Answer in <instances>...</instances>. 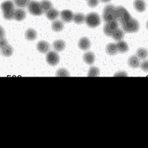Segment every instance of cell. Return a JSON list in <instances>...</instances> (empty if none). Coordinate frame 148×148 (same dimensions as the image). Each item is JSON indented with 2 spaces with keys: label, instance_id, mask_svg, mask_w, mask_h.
<instances>
[{
  "label": "cell",
  "instance_id": "1",
  "mask_svg": "<svg viewBox=\"0 0 148 148\" xmlns=\"http://www.w3.org/2000/svg\"><path fill=\"white\" fill-rule=\"evenodd\" d=\"M1 9L3 13V17L7 20L14 19V5L11 0H7L1 4Z\"/></svg>",
  "mask_w": 148,
  "mask_h": 148
},
{
  "label": "cell",
  "instance_id": "2",
  "mask_svg": "<svg viewBox=\"0 0 148 148\" xmlns=\"http://www.w3.org/2000/svg\"><path fill=\"white\" fill-rule=\"evenodd\" d=\"M102 17H103L104 21L105 22L117 20V18L116 7L112 4H109V5L105 7L103 10V14H102Z\"/></svg>",
  "mask_w": 148,
  "mask_h": 148
},
{
  "label": "cell",
  "instance_id": "3",
  "mask_svg": "<svg viewBox=\"0 0 148 148\" xmlns=\"http://www.w3.org/2000/svg\"><path fill=\"white\" fill-rule=\"evenodd\" d=\"M116 10H117V18L119 22L121 23L122 26L132 18L129 12L122 6H118L116 7Z\"/></svg>",
  "mask_w": 148,
  "mask_h": 148
},
{
  "label": "cell",
  "instance_id": "4",
  "mask_svg": "<svg viewBox=\"0 0 148 148\" xmlns=\"http://www.w3.org/2000/svg\"><path fill=\"white\" fill-rule=\"evenodd\" d=\"M85 22L87 26L90 28H96L101 23L100 16L96 12L89 13L86 16Z\"/></svg>",
  "mask_w": 148,
  "mask_h": 148
},
{
  "label": "cell",
  "instance_id": "5",
  "mask_svg": "<svg viewBox=\"0 0 148 148\" xmlns=\"http://www.w3.org/2000/svg\"><path fill=\"white\" fill-rule=\"evenodd\" d=\"M123 30L127 33H135L140 29V23L134 18H131L128 22L122 25Z\"/></svg>",
  "mask_w": 148,
  "mask_h": 148
},
{
  "label": "cell",
  "instance_id": "6",
  "mask_svg": "<svg viewBox=\"0 0 148 148\" xmlns=\"http://www.w3.org/2000/svg\"><path fill=\"white\" fill-rule=\"evenodd\" d=\"M27 7H28L29 13L34 16H41L43 13V10L41 7L40 2H38V1H31L29 3Z\"/></svg>",
  "mask_w": 148,
  "mask_h": 148
},
{
  "label": "cell",
  "instance_id": "7",
  "mask_svg": "<svg viewBox=\"0 0 148 148\" xmlns=\"http://www.w3.org/2000/svg\"><path fill=\"white\" fill-rule=\"evenodd\" d=\"M117 29H118V23H117V21L107 22L103 28L104 34L108 37H112Z\"/></svg>",
  "mask_w": 148,
  "mask_h": 148
},
{
  "label": "cell",
  "instance_id": "8",
  "mask_svg": "<svg viewBox=\"0 0 148 148\" xmlns=\"http://www.w3.org/2000/svg\"><path fill=\"white\" fill-rule=\"evenodd\" d=\"M60 56L58 53L54 51H49L47 53L46 61L50 66L54 67V66L57 65L60 62Z\"/></svg>",
  "mask_w": 148,
  "mask_h": 148
},
{
  "label": "cell",
  "instance_id": "9",
  "mask_svg": "<svg viewBox=\"0 0 148 148\" xmlns=\"http://www.w3.org/2000/svg\"><path fill=\"white\" fill-rule=\"evenodd\" d=\"M37 49L42 54H46L49 52L50 49V45L49 42L45 40H41L37 43Z\"/></svg>",
  "mask_w": 148,
  "mask_h": 148
},
{
  "label": "cell",
  "instance_id": "10",
  "mask_svg": "<svg viewBox=\"0 0 148 148\" xmlns=\"http://www.w3.org/2000/svg\"><path fill=\"white\" fill-rule=\"evenodd\" d=\"M78 47L82 51L88 50L91 47V42L90 39L86 37H82L78 42Z\"/></svg>",
  "mask_w": 148,
  "mask_h": 148
},
{
  "label": "cell",
  "instance_id": "11",
  "mask_svg": "<svg viewBox=\"0 0 148 148\" xmlns=\"http://www.w3.org/2000/svg\"><path fill=\"white\" fill-rule=\"evenodd\" d=\"M60 16H61L62 19L64 22L69 23V22H71L73 20L74 13L72 12V11L69 10H64L60 13Z\"/></svg>",
  "mask_w": 148,
  "mask_h": 148
},
{
  "label": "cell",
  "instance_id": "12",
  "mask_svg": "<svg viewBox=\"0 0 148 148\" xmlns=\"http://www.w3.org/2000/svg\"><path fill=\"white\" fill-rule=\"evenodd\" d=\"M134 7L138 12H144L146 10L147 4L145 0H135L133 2Z\"/></svg>",
  "mask_w": 148,
  "mask_h": 148
},
{
  "label": "cell",
  "instance_id": "13",
  "mask_svg": "<svg viewBox=\"0 0 148 148\" xmlns=\"http://www.w3.org/2000/svg\"><path fill=\"white\" fill-rule=\"evenodd\" d=\"M83 60L87 64H93L95 62V54L91 51L86 52L83 54Z\"/></svg>",
  "mask_w": 148,
  "mask_h": 148
},
{
  "label": "cell",
  "instance_id": "14",
  "mask_svg": "<svg viewBox=\"0 0 148 148\" xmlns=\"http://www.w3.org/2000/svg\"><path fill=\"white\" fill-rule=\"evenodd\" d=\"M128 65L132 69H137L140 66V59L136 55H132L127 60Z\"/></svg>",
  "mask_w": 148,
  "mask_h": 148
},
{
  "label": "cell",
  "instance_id": "15",
  "mask_svg": "<svg viewBox=\"0 0 148 148\" xmlns=\"http://www.w3.org/2000/svg\"><path fill=\"white\" fill-rule=\"evenodd\" d=\"M27 13L22 9H16L15 10L14 15V19L17 22H21L23 21L26 18Z\"/></svg>",
  "mask_w": 148,
  "mask_h": 148
},
{
  "label": "cell",
  "instance_id": "16",
  "mask_svg": "<svg viewBox=\"0 0 148 148\" xmlns=\"http://www.w3.org/2000/svg\"><path fill=\"white\" fill-rule=\"evenodd\" d=\"M53 48L56 52H62L66 47V43L62 40H57L53 42Z\"/></svg>",
  "mask_w": 148,
  "mask_h": 148
},
{
  "label": "cell",
  "instance_id": "17",
  "mask_svg": "<svg viewBox=\"0 0 148 148\" xmlns=\"http://www.w3.org/2000/svg\"><path fill=\"white\" fill-rule=\"evenodd\" d=\"M105 51L106 53L109 54V55H115L118 52V49L117 47V44L114 43H109L106 46L105 48Z\"/></svg>",
  "mask_w": 148,
  "mask_h": 148
},
{
  "label": "cell",
  "instance_id": "18",
  "mask_svg": "<svg viewBox=\"0 0 148 148\" xmlns=\"http://www.w3.org/2000/svg\"><path fill=\"white\" fill-rule=\"evenodd\" d=\"M37 37V32L32 28H29L25 32V38L28 41H34Z\"/></svg>",
  "mask_w": 148,
  "mask_h": 148
},
{
  "label": "cell",
  "instance_id": "19",
  "mask_svg": "<svg viewBox=\"0 0 148 148\" xmlns=\"http://www.w3.org/2000/svg\"><path fill=\"white\" fill-rule=\"evenodd\" d=\"M117 49H118V52L122 54L126 53V52H127L129 51V46H128L127 43L124 40L119 41L117 42Z\"/></svg>",
  "mask_w": 148,
  "mask_h": 148
},
{
  "label": "cell",
  "instance_id": "20",
  "mask_svg": "<svg viewBox=\"0 0 148 148\" xmlns=\"http://www.w3.org/2000/svg\"><path fill=\"white\" fill-rule=\"evenodd\" d=\"M136 56L140 60H146L148 57V50L143 47L138 48L136 52Z\"/></svg>",
  "mask_w": 148,
  "mask_h": 148
},
{
  "label": "cell",
  "instance_id": "21",
  "mask_svg": "<svg viewBox=\"0 0 148 148\" xmlns=\"http://www.w3.org/2000/svg\"><path fill=\"white\" fill-rule=\"evenodd\" d=\"M59 15H60V12H59L58 10L53 8L46 12L47 18L51 21H54V19H57L59 16Z\"/></svg>",
  "mask_w": 148,
  "mask_h": 148
},
{
  "label": "cell",
  "instance_id": "22",
  "mask_svg": "<svg viewBox=\"0 0 148 148\" xmlns=\"http://www.w3.org/2000/svg\"><path fill=\"white\" fill-rule=\"evenodd\" d=\"M86 16L82 13H75L74 14L73 21L77 25H81L83 22H85Z\"/></svg>",
  "mask_w": 148,
  "mask_h": 148
},
{
  "label": "cell",
  "instance_id": "23",
  "mask_svg": "<svg viewBox=\"0 0 148 148\" xmlns=\"http://www.w3.org/2000/svg\"><path fill=\"white\" fill-rule=\"evenodd\" d=\"M52 29L55 32H60L62 31L64 29V24L60 20L54 21L52 24Z\"/></svg>",
  "mask_w": 148,
  "mask_h": 148
},
{
  "label": "cell",
  "instance_id": "24",
  "mask_svg": "<svg viewBox=\"0 0 148 148\" xmlns=\"http://www.w3.org/2000/svg\"><path fill=\"white\" fill-rule=\"evenodd\" d=\"M40 4L42 8V10L45 12H47L49 10H52V7H53V4H52V3L49 0H42L40 1Z\"/></svg>",
  "mask_w": 148,
  "mask_h": 148
},
{
  "label": "cell",
  "instance_id": "25",
  "mask_svg": "<svg viewBox=\"0 0 148 148\" xmlns=\"http://www.w3.org/2000/svg\"><path fill=\"white\" fill-rule=\"evenodd\" d=\"M112 37L114 40L117 41V42L121 41L123 40L124 37H125V31L122 29H117L114 32V34H112Z\"/></svg>",
  "mask_w": 148,
  "mask_h": 148
},
{
  "label": "cell",
  "instance_id": "26",
  "mask_svg": "<svg viewBox=\"0 0 148 148\" xmlns=\"http://www.w3.org/2000/svg\"><path fill=\"white\" fill-rule=\"evenodd\" d=\"M13 52H14V49L12 47L10 46V45H7L6 47H4V48H2V49H1V54H2L3 56H4V57H11V56L13 54Z\"/></svg>",
  "mask_w": 148,
  "mask_h": 148
},
{
  "label": "cell",
  "instance_id": "27",
  "mask_svg": "<svg viewBox=\"0 0 148 148\" xmlns=\"http://www.w3.org/2000/svg\"><path fill=\"white\" fill-rule=\"evenodd\" d=\"M100 74V71L98 67L92 66L89 69L87 76L88 77H98Z\"/></svg>",
  "mask_w": 148,
  "mask_h": 148
},
{
  "label": "cell",
  "instance_id": "28",
  "mask_svg": "<svg viewBox=\"0 0 148 148\" xmlns=\"http://www.w3.org/2000/svg\"><path fill=\"white\" fill-rule=\"evenodd\" d=\"M57 77H69V72L65 68H60L56 72Z\"/></svg>",
  "mask_w": 148,
  "mask_h": 148
},
{
  "label": "cell",
  "instance_id": "29",
  "mask_svg": "<svg viewBox=\"0 0 148 148\" xmlns=\"http://www.w3.org/2000/svg\"><path fill=\"white\" fill-rule=\"evenodd\" d=\"M87 3L89 7L95 8L99 4V0H87Z\"/></svg>",
  "mask_w": 148,
  "mask_h": 148
},
{
  "label": "cell",
  "instance_id": "30",
  "mask_svg": "<svg viewBox=\"0 0 148 148\" xmlns=\"http://www.w3.org/2000/svg\"><path fill=\"white\" fill-rule=\"evenodd\" d=\"M140 68L144 72H148V60H145L140 64Z\"/></svg>",
  "mask_w": 148,
  "mask_h": 148
},
{
  "label": "cell",
  "instance_id": "31",
  "mask_svg": "<svg viewBox=\"0 0 148 148\" xmlns=\"http://www.w3.org/2000/svg\"><path fill=\"white\" fill-rule=\"evenodd\" d=\"M7 45H8V42L6 40V38H4V37L0 38V50L2 48H4V47L7 46Z\"/></svg>",
  "mask_w": 148,
  "mask_h": 148
},
{
  "label": "cell",
  "instance_id": "32",
  "mask_svg": "<svg viewBox=\"0 0 148 148\" xmlns=\"http://www.w3.org/2000/svg\"><path fill=\"white\" fill-rule=\"evenodd\" d=\"M114 77H127V73L125 71H120L116 72L114 75Z\"/></svg>",
  "mask_w": 148,
  "mask_h": 148
},
{
  "label": "cell",
  "instance_id": "33",
  "mask_svg": "<svg viewBox=\"0 0 148 148\" xmlns=\"http://www.w3.org/2000/svg\"><path fill=\"white\" fill-rule=\"evenodd\" d=\"M5 36V31H4V28L0 25V38L4 37Z\"/></svg>",
  "mask_w": 148,
  "mask_h": 148
},
{
  "label": "cell",
  "instance_id": "34",
  "mask_svg": "<svg viewBox=\"0 0 148 148\" xmlns=\"http://www.w3.org/2000/svg\"><path fill=\"white\" fill-rule=\"evenodd\" d=\"M100 1L103 3H107V2H109V1H110L111 0H100Z\"/></svg>",
  "mask_w": 148,
  "mask_h": 148
},
{
  "label": "cell",
  "instance_id": "35",
  "mask_svg": "<svg viewBox=\"0 0 148 148\" xmlns=\"http://www.w3.org/2000/svg\"><path fill=\"white\" fill-rule=\"evenodd\" d=\"M146 27H147V29H148V21L147 22V23H146Z\"/></svg>",
  "mask_w": 148,
  "mask_h": 148
}]
</instances>
